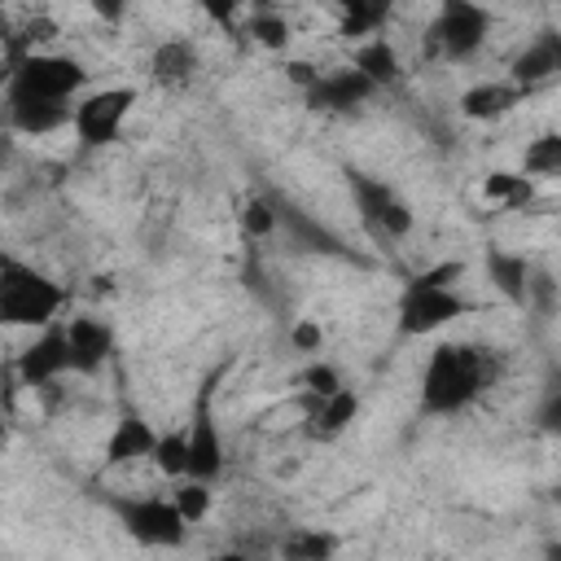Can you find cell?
<instances>
[{"mask_svg": "<svg viewBox=\"0 0 561 561\" xmlns=\"http://www.w3.org/2000/svg\"><path fill=\"white\" fill-rule=\"evenodd\" d=\"M495 381V355L473 342H438L421 368V412L456 416Z\"/></svg>", "mask_w": 561, "mask_h": 561, "instance_id": "obj_1", "label": "cell"}, {"mask_svg": "<svg viewBox=\"0 0 561 561\" xmlns=\"http://www.w3.org/2000/svg\"><path fill=\"white\" fill-rule=\"evenodd\" d=\"M237 31H245L254 44H263V48H272V53H280V48L289 44V22H285L276 9H267V4H259V9L245 18V26H237Z\"/></svg>", "mask_w": 561, "mask_h": 561, "instance_id": "obj_23", "label": "cell"}, {"mask_svg": "<svg viewBox=\"0 0 561 561\" xmlns=\"http://www.w3.org/2000/svg\"><path fill=\"white\" fill-rule=\"evenodd\" d=\"M337 4V35H346L351 44L381 35V26L394 13V0H333Z\"/></svg>", "mask_w": 561, "mask_h": 561, "instance_id": "obj_20", "label": "cell"}, {"mask_svg": "<svg viewBox=\"0 0 561 561\" xmlns=\"http://www.w3.org/2000/svg\"><path fill=\"white\" fill-rule=\"evenodd\" d=\"M70 110H75V101H53V96H35V92H13V88H4L9 127L22 131V136H48V131L66 127V123H70Z\"/></svg>", "mask_w": 561, "mask_h": 561, "instance_id": "obj_13", "label": "cell"}, {"mask_svg": "<svg viewBox=\"0 0 561 561\" xmlns=\"http://www.w3.org/2000/svg\"><path fill=\"white\" fill-rule=\"evenodd\" d=\"M66 289L35 263L0 250V324L4 329H44L57 320Z\"/></svg>", "mask_w": 561, "mask_h": 561, "instance_id": "obj_3", "label": "cell"}, {"mask_svg": "<svg viewBox=\"0 0 561 561\" xmlns=\"http://www.w3.org/2000/svg\"><path fill=\"white\" fill-rule=\"evenodd\" d=\"M298 386H302V403H311V399H324V394H333V390H342L346 381H342V373L333 368V364H324V359H316L302 377H298Z\"/></svg>", "mask_w": 561, "mask_h": 561, "instance_id": "obj_29", "label": "cell"}, {"mask_svg": "<svg viewBox=\"0 0 561 561\" xmlns=\"http://www.w3.org/2000/svg\"><path fill=\"white\" fill-rule=\"evenodd\" d=\"M302 408H307V434L320 438V443H329V438H337V434L355 421L359 394H355L351 386H342V390H333V394H324V399H311V403H302Z\"/></svg>", "mask_w": 561, "mask_h": 561, "instance_id": "obj_19", "label": "cell"}, {"mask_svg": "<svg viewBox=\"0 0 561 561\" xmlns=\"http://www.w3.org/2000/svg\"><path fill=\"white\" fill-rule=\"evenodd\" d=\"M210 394H215V377L202 381L197 403H193V421L184 430V443H188L184 478H197V482H215L224 473V438H219V425L210 412Z\"/></svg>", "mask_w": 561, "mask_h": 561, "instance_id": "obj_9", "label": "cell"}, {"mask_svg": "<svg viewBox=\"0 0 561 561\" xmlns=\"http://www.w3.org/2000/svg\"><path fill=\"white\" fill-rule=\"evenodd\" d=\"M346 193L355 202L359 224L377 237V241H403L412 232V206L394 193V184H386L381 175H368L359 167H346Z\"/></svg>", "mask_w": 561, "mask_h": 561, "instance_id": "obj_5", "label": "cell"}, {"mask_svg": "<svg viewBox=\"0 0 561 561\" xmlns=\"http://www.w3.org/2000/svg\"><path fill=\"white\" fill-rule=\"evenodd\" d=\"M105 508L118 517V526L149 548H175L184 543V513L175 508L171 495H105Z\"/></svg>", "mask_w": 561, "mask_h": 561, "instance_id": "obj_6", "label": "cell"}, {"mask_svg": "<svg viewBox=\"0 0 561 561\" xmlns=\"http://www.w3.org/2000/svg\"><path fill=\"white\" fill-rule=\"evenodd\" d=\"M460 272H465V263H438V267H430V272H416V276L403 285L399 307H394L403 337L438 333V329H447L451 320H460V316L473 311V302L451 285V280H460Z\"/></svg>", "mask_w": 561, "mask_h": 561, "instance_id": "obj_2", "label": "cell"}, {"mask_svg": "<svg viewBox=\"0 0 561 561\" xmlns=\"http://www.w3.org/2000/svg\"><path fill=\"white\" fill-rule=\"evenodd\" d=\"M241 228L250 232V237H267V232H276V215H272V202L259 193V197H250L245 206H241Z\"/></svg>", "mask_w": 561, "mask_h": 561, "instance_id": "obj_30", "label": "cell"}, {"mask_svg": "<svg viewBox=\"0 0 561 561\" xmlns=\"http://www.w3.org/2000/svg\"><path fill=\"white\" fill-rule=\"evenodd\" d=\"M289 342H294V351L316 355V351H320V342H324V329H320L316 320H298V324H294V333H289Z\"/></svg>", "mask_w": 561, "mask_h": 561, "instance_id": "obj_32", "label": "cell"}, {"mask_svg": "<svg viewBox=\"0 0 561 561\" xmlns=\"http://www.w3.org/2000/svg\"><path fill=\"white\" fill-rule=\"evenodd\" d=\"M557 70H561V39H557V31H543V35H535V39L513 57L508 79H513L522 92H535V88H543Z\"/></svg>", "mask_w": 561, "mask_h": 561, "instance_id": "obj_16", "label": "cell"}, {"mask_svg": "<svg viewBox=\"0 0 561 561\" xmlns=\"http://www.w3.org/2000/svg\"><path fill=\"white\" fill-rule=\"evenodd\" d=\"M153 443H158V430L140 416V412H123L105 438V465L110 469H123V465H136V460H149L153 456Z\"/></svg>", "mask_w": 561, "mask_h": 561, "instance_id": "obj_15", "label": "cell"}, {"mask_svg": "<svg viewBox=\"0 0 561 561\" xmlns=\"http://www.w3.org/2000/svg\"><path fill=\"white\" fill-rule=\"evenodd\" d=\"M491 26L495 18L482 0H438V13L425 31V48L438 61H469L486 44Z\"/></svg>", "mask_w": 561, "mask_h": 561, "instance_id": "obj_4", "label": "cell"}, {"mask_svg": "<svg viewBox=\"0 0 561 561\" xmlns=\"http://www.w3.org/2000/svg\"><path fill=\"white\" fill-rule=\"evenodd\" d=\"M486 276L495 280V289H500L504 298H513V302L526 298L530 267H526L522 254H513V250H486Z\"/></svg>", "mask_w": 561, "mask_h": 561, "instance_id": "obj_22", "label": "cell"}, {"mask_svg": "<svg viewBox=\"0 0 561 561\" xmlns=\"http://www.w3.org/2000/svg\"><path fill=\"white\" fill-rule=\"evenodd\" d=\"M0 443H4V421H0Z\"/></svg>", "mask_w": 561, "mask_h": 561, "instance_id": "obj_34", "label": "cell"}, {"mask_svg": "<svg viewBox=\"0 0 561 561\" xmlns=\"http://www.w3.org/2000/svg\"><path fill=\"white\" fill-rule=\"evenodd\" d=\"M241 4H245V0H197V9H202L219 31H228V35H237V26H241Z\"/></svg>", "mask_w": 561, "mask_h": 561, "instance_id": "obj_31", "label": "cell"}, {"mask_svg": "<svg viewBox=\"0 0 561 561\" xmlns=\"http://www.w3.org/2000/svg\"><path fill=\"white\" fill-rule=\"evenodd\" d=\"M522 96L526 92L513 79H482V83H473V88L460 92V114L469 123H495V118L513 114L522 105Z\"/></svg>", "mask_w": 561, "mask_h": 561, "instance_id": "obj_17", "label": "cell"}, {"mask_svg": "<svg viewBox=\"0 0 561 561\" xmlns=\"http://www.w3.org/2000/svg\"><path fill=\"white\" fill-rule=\"evenodd\" d=\"M70 373V346H66V324H44V333L18 355V377H22V386H35V390H44V386H53L57 377H66Z\"/></svg>", "mask_w": 561, "mask_h": 561, "instance_id": "obj_12", "label": "cell"}, {"mask_svg": "<svg viewBox=\"0 0 561 561\" xmlns=\"http://www.w3.org/2000/svg\"><path fill=\"white\" fill-rule=\"evenodd\" d=\"M136 105V88L131 83H114V88H96V92H83L75 96V110H70V127L79 136L83 149H105L123 136V123Z\"/></svg>", "mask_w": 561, "mask_h": 561, "instance_id": "obj_8", "label": "cell"}, {"mask_svg": "<svg viewBox=\"0 0 561 561\" xmlns=\"http://www.w3.org/2000/svg\"><path fill=\"white\" fill-rule=\"evenodd\" d=\"M175 508L184 513V522H202L210 513V482H197V478H175V491H171Z\"/></svg>", "mask_w": 561, "mask_h": 561, "instance_id": "obj_26", "label": "cell"}, {"mask_svg": "<svg viewBox=\"0 0 561 561\" xmlns=\"http://www.w3.org/2000/svg\"><path fill=\"white\" fill-rule=\"evenodd\" d=\"M88 83V70L83 61L66 57V53H18L9 61V75H4V88L13 92H35V96H53V101H75Z\"/></svg>", "mask_w": 561, "mask_h": 561, "instance_id": "obj_7", "label": "cell"}, {"mask_svg": "<svg viewBox=\"0 0 561 561\" xmlns=\"http://www.w3.org/2000/svg\"><path fill=\"white\" fill-rule=\"evenodd\" d=\"M337 548L333 535H320V530H289L280 539V552L294 557V561H316V557H329Z\"/></svg>", "mask_w": 561, "mask_h": 561, "instance_id": "obj_28", "label": "cell"}, {"mask_svg": "<svg viewBox=\"0 0 561 561\" xmlns=\"http://www.w3.org/2000/svg\"><path fill=\"white\" fill-rule=\"evenodd\" d=\"M197 70H202V61H197V48L188 39H162L149 57V79L162 92H184L197 79Z\"/></svg>", "mask_w": 561, "mask_h": 561, "instance_id": "obj_18", "label": "cell"}, {"mask_svg": "<svg viewBox=\"0 0 561 561\" xmlns=\"http://www.w3.org/2000/svg\"><path fill=\"white\" fill-rule=\"evenodd\" d=\"M482 193H486L491 202H500L504 210H513V206H526V202L535 197V184H530V175L491 171V175H486V184H482Z\"/></svg>", "mask_w": 561, "mask_h": 561, "instance_id": "obj_24", "label": "cell"}, {"mask_svg": "<svg viewBox=\"0 0 561 561\" xmlns=\"http://www.w3.org/2000/svg\"><path fill=\"white\" fill-rule=\"evenodd\" d=\"M351 66L364 70V75L377 83V92H381V88H394V83L403 79L399 53H394V44H390L386 35H368V39H359L355 53H351Z\"/></svg>", "mask_w": 561, "mask_h": 561, "instance_id": "obj_21", "label": "cell"}, {"mask_svg": "<svg viewBox=\"0 0 561 561\" xmlns=\"http://www.w3.org/2000/svg\"><path fill=\"white\" fill-rule=\"evenodd\" d=\"M522 167H526L522 175H557L561 171V136L557 131H543L539 140H530Z\"/></svg>", "mask_w": 561, "mask_h": 561, "instance_id": "obj_25", "label": "cell"}, {"mask_svg": "<svg viewBox=\"0 0 561 561\" xmlns=\"http://www.w3.org/2000/svg\"><path fill=\"white\" fill-rule=\"evenodd\" d=\"M368 96H377V83L355 70V66H337V70H316L307 83H302V101L307 110L316 114H351L359 110Z\"/></svg>", "mask_w": 561, "mask_h": 561, "instance_id": "obj_10", "label": "cell"}, {"mask_svg": "<svg viewBox=\"0 0 561 561\" xmlns=\"http://www.w3.org/2000/svg\"><path fill=\"white\" fill-rule=\"evenodd\" d=\"M184 456H188V443H184V430H167V434H158V443H153V465H158V473H167V478H184Z\"/></svg>", "mask_w": 561, "mask_h": 561, "instance_id": "obj_27", "label": "cell"}, {"mask_svg": "<svg viewBox=\"0 0 561 561\" xmlns=\"http://www.w3.org/2000/svg\"><path fill=\"white\" fill-rule=\"evenodd\" d=\"M267 202H272V215H276V232L289 245H298L307 254H324V259H351V250L342 245V237L333 228H324L316 215H307L298 202H289L285 193H267Z\"/></svg>", "mask_w": 561, "mask_h": 561, "instance_id": "obj_11", "label": "cell"}, {"mask_svg": "<svg viewBox=\"0 0 561 561\" xmlns=\"http://www.w3.org/2000/svg\"><path fill=\"white\" fill-rule=\"evenodd\" d=\"M66 346H70V373L92 377L114 355V329L105 320H96V316H75L66 324Z\"/></svg>", "mask_w": 561, "mask_h": 561, "instance_id": "obj_14", "label": "cell"}, {"mask_svg": "<svg viewBox=\"0 0 561 561\" xmlns=\"http://www.w3.org/2000/svg\"><path fill=\"white\" fill-rule=\"evenodd\" d=\"M88 9H92L101 22L118 26V22H123V13H127V0H88Z\"/></svg>", "mask_w": 561, "mask_h": 561, "instance_id": "obj_33", "label": "cell"}]
</instances>
